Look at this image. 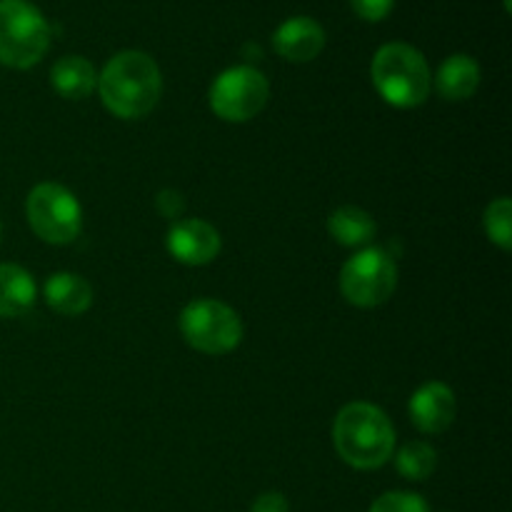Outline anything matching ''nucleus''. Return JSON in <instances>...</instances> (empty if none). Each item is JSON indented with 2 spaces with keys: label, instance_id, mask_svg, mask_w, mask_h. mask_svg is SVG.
<instances>
[{
  "label": "nucleus",
  "instance_id": "1",
  "mask_svg": "<svg viewBox=\"0 0 512 512\" xmlns=\"http://www.w3.org/2000/svg\"><path fill=\"white\" fill-rule=\"evenodd\" d=\"M103 105L123 120L145 118L163 95V75L158 63L140 50H123L105 63L98 75Z\"/></svg>",
  "mask_w": 512,
  "mask_h": 512
},
{
  "label": "nucleus",
  "instance_id": "2",
  "mask_svg": "<svg viewBox=\"0 0 512 512\" xmlns=\"http://www.w3.org/2000/svg\"><path fill=\"white\" fill-rule=\"evenodd\" d=\"M333 443L350 468L375 470L393 458L395 428L375 405L350 403L335 418Z\"/></svg>",
  "mask_w": 512,
  "mask_h": 512
},
{
  "label": "nucleus",
  "instance_id": "3",
  "mask_svg": "<svg viewBox=\"0 0 512 512\" xmlns=\"http://www.w3.org/2000/svg\"><path fill=\"white\" fill-rule=\"evenodd\" d=\"M370 75L380 98L395 108H418L433 88L428 60L408 43H385L375 53Z\"/></svg>",
  "mask_w": 512,
  "mask_h": 512
},
{
  "label": "nucleus",
  "instance_id": "4",
  "mask_svg": "<svg viewBox=\"0 0 512 512\" xmlns=\"http://www.w3.org/2000/svg\"><path fill=\"white\" fill-rule=\"evenodd\" d=\"M50 48V25L28 0H0V63L33 68Z\"/></svg>",
  "mask_w": 512,
  "mask_h": 512
},
{
  "label": "nucleus",
  "instance_id": "5",
  "mask_svg": "<svg viewBox=\"0 0 512 512\" xmlns=\"http://www.w3.org/2000/svg\"><path fill=\"white\" fill-rule=\"evenodd\" d=\"M180 333L198 353L225 355L243 340V320L220 300H193L180 313Z\"/></svg>",
  "mask_w": 512,
  "mask_h": 512
},
{
  "label": "nucleus",
  "instance_id": "6",
  "mask_svg": "<svg viewBox=\"0 0 512 512\" xmlns=\"http://www.w3.org/2000/svg\"><path fill=\"white\" fill-rule=\"evenodd\" d=\"M25 215L40 240L50 245L73 243L83 228L78 198L58 183H40L25 200Z\"/></svg>",
  "mask_w": 512,
  "mask_h": 512
},
{
  "label": "nucleus",
  "instance_id": "7",
  "mask_svg": "<svg viewBox=\"0 0 512 512\" xmlns=\"http://www.w3.org/2000/svg\"><path fill=\"white\" fill-rule=\"evenodd\" d=\"M398 288V265L383 248H365L340 270V293L350 305L378 308Z\"/></svg>",
  "mask_w": 512,
  "mask_h": 512
},
{
  "label": "nucleus",
  "instance_id": "8",
  "mask_svg": "<svg viewBox=\"0 0 512 512\" xmlns=\"http://www.w3.org/2000/svg\"><path fill=\"white\" fill-rule=\"evenodd\" d=\"M268 78L253 65L228 68L215 78L210 88V108L225 123L253 120L268 105Z\"/></svg>",
  "mask_w": 512,
  "mask_h": 512
},
{
  "label": "nucleus",
  "instance_id": "9",
  "mask_svg": "<svg viewBox=\"0 0 512 512\" xmlns=\"http://www.w3.org/2000/svg\"><path fill=\"white\" fill-rule=\"evenodd\" d=\"M168 250L183 265H208L218 258L220 235L205 220H175L168 230Z\"/></svg>",
  "mask_w": 512,
  "mask_h": 512
},
{
  "label": "nucleus",
  "instance_id": "10",
  "mask_svg": "<svg viewBox=\"0 0 512 512\" xmlns=\"http://www.w3.org/2000/svg\"><path fill=\"white\" fill-rule=\"evenodd\" d=\"M273 48L280 58L290 60V63H310L325 48L323 25L308 15L285 20L273 33Z\"/></svg>",
  "mask_w": 512,
  "mask_h": 512
},
{
  "label": "nucleus",
  "instance_id": "11",
  "mask_svg": "<svg viewBox=\"0 0 512 512\" xmlns=\"http://www.w3.org/2000/svg\"><path fill=\"white\" fill-rule=\"evenodd\" d=\"M410 420L420 433H445L455 420V393L445 383H425L410 398Z\"/></svg>",
  "mask_w": 512,
  "mask_h": 512
},
{
  "label": "nucleus",
  "instance_id": "12",
  "mask_svg": "<svg viewBox=\"0 0 512 512\" xmlns=\"http://www.w3.org/2000/svg\"><path fill=\"white\" fill-rule=\"evenodd\" d=\"M45 303L60 315H83L93 305V288L75 273H55L45 283Z\"/></svg>",
  "mask_w": 512,
  "mask_h": 512
},
{
  "label": "nucleus",
  "instance_id": "13",
  "mask_svg": "<svg viewBox=\"0 0 512 512\" xmlns=\"http://www.w3.org/2000/svg\"><path fill=\"white\" fill-rule=\"evenodd\" d=\"M35 280L25 268L0 263V318H20L35 305Z\"/></svg>",
  "mask_w": 512,
  "mask_h": 512
},
{
  "label": "nucleus",
  "instance_id": "14",
  "mask_svg": "<svg viewBox=\"0 0 512 512\" xmlns=\"http://www.w3.org/2000/svg\"><path fill=\"white\" fill-rule=\"evenodd\" d=\"M50 83L63 98L83 100L98 88V73L83 55H65L50 70Z\"/></svg>",
  "mask_w": 512,
  "mask_h": 512
},
{
  "label": "nucleus",
  "instance_id": "15",
  "mask_svg": "<svg viewBox=\"0 0 512 512\" xmlns=\"http://www.w3.org/2000/svg\"><path fill=\"white\" fill-rule=\"evenodd\" d=\"M480 85V65L470 55H450L435 75V88L445 100L473 98Z\"/></svg>",
  "mask_w": 512,
  "mask_h": 512
},
{
  "label": "nucleus",
  "instance_id": "16",
  "mask_svg": "<svg viewBox=\"0 0 512 512\" xmlns=\"http://www.w3.org/2000/svg\"><path fill=\"white\" fill-rule=\"evenodd\" d=\"M375 230H378V225H375L373 215L365 213L363 208H355V205H343L328 218V233L345 248L368 245L375 238Z\"/></svg>",
  "mask_w": 512,
  "mask_h": 512
},
{
  "label": "nucleus",
  "instance_id": "17",
  "mask_svg": "<svg viewBox=\"0 0 512 512\" xmlns=\"http://www.w3.org/2000/svg\"><path fill=\"white\" fill-rule=\"evenodd\" d=\"M395 465H398V473L405 480H428L435 473V465H438V455H435L433 445L423 443V440H415V443L403 445L395 455Z\"/></svg>",
  "mask_w": 512,
  "mask_h": 512
},
{
  "label": "nucleus",
  "instance_id": "18",
  "mask_svg": "<svg viewBox=\"0 0 512 512\" xmlns=\"http://www.w3.org/2000/svg\"><path fill=\"white\" fill-rule=\"evenodd\" d=\"M485 233L503 250L512 248V203L510 198H498L485 210Z\"/></svg>",
  "mask_w": 512,
  "mask_h": 512
},
{
  "label": "nucleus",
  "instance_id": "19",
  "mask_svg": "<svg viewBox=\"0 0 512 512\" xmlns=\"http://www.w3.org/2000/svg\"><path fill=\"white\" fill-rule=\"evenodd\" d=\"M368 512H428V503L418 493L395 490V493L380 495Z\"/></svg>",
  "mask_w": 512,
  "mask_h": 512
},
{
  "label": "nucleus",
  "instance_id": "20",
  "mask_svg": "<svg viewBox=\"0 0 512 512\" xmlns=\"http://www.w3.org/2000/svg\"><path fill=\"white\" fill-rule=\"evenodd\" d=\"M393 5L395 0H350V8L363 20H370V23H378V20L388 18Z\"/></svg>",
  "mask_w": 512,
  "mask_h": 512
},
{
  "label": "nucleus",
  "instance_id": "21",
  "mask_svg": "<svg viewBox=\"0 0 512 512\" xmlns=\"http://www.w3.org/2000/svg\"><path fill=\"white\" fill-rule=\"evenodd\" d=\"M155 205H158L160 215L168 220H180V215L185 213V198L173 188L160 190L158 198H155Z\"/></svg>",
  "mask_w": 512,
  "mask_h": 512
},
{
  "label": "nucleus",
  "instance_id": "22",
  "mask_svg": "<svg viewBox=\"0 0 512 512\" xmlns=\"http://www.w3.org/2000/svg\"><path fill=\"white\" fill-rule=\"evenodd\" d=\"M250 512H290V505L288 500H285V495L263 493L258 500H255Z\"/></svg>",
  "mask_w": 512,
  "mask_h": 512
},
{
  "label": "nucleus",
  "instance_id": "23",
  "mask_svg": "<svg viewBox=\"0 0 512 512\" xmlns=\"http://www.w3.org/2000/svg\"><path fill=\"white\" fill-rule=\"evenodd\" d=\"M505 10H510V0H505Z\"/></svg>",
  "mask_w": 512,
  "mask_h": 512
},
{
  "label": "nucleus",
  "instance_id": "24",
  "mask_svg": "<svg viewBox=\"0 0 512 512\" xmlns=\"http://www.w3.org/2000/svg\"><path fill=\"white\" fill-rule=\"evenodd\" d=\"M0 235H3V225H0Z\"/></svg>",
  "mask_w": 512,
  "mask_h": 512
}]
</instances>
